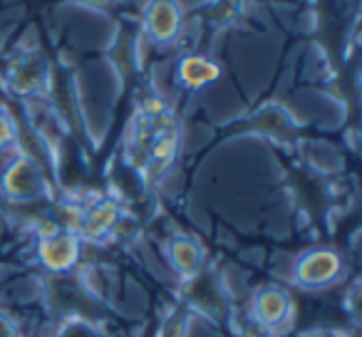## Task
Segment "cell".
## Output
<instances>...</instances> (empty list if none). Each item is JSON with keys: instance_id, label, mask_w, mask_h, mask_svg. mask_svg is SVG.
<instances>
[{"instance_id": "obj_7", "label": "cell", "mask_w": 362, "mask_h": 337, "mask_svg": "<svg viewBox=\"0 0 362 337\" xmlns=\"http://www.w3.org/2000/svg\"><path fill=\"white\" fill-rule=\"evenodd\" d=\"M221 77V67L202 55H189L179 65V80L187 87H204Z\"/></svg>"}, {"instance_id": "obj_6", "label": "cell", "mask_w": 362, "mask_h": 337, "mask_svg": "<svg viewBox=\"0 0 362 337\" xmlns=\"http://www.w3.org/2000/svg\"><path fill=\"white\" fill-rule=\"evenodd\" d=\"M169 258L181 276H197V273L202 271L204 251L197 241H192V238L176 236L169 246Z\"/></svg>"}, {"instance_id": "obj_5", "label": "cell", "mask_w": 362, "mask_h": 337, "mask_svg": "<svg viewBox=\"0 0 362 337\" xmlns=\"http://www.w3.org/2000/svg\"><path fill=\"white\" fill-rule=\"evenodd\" d=\"M181 13L171 3H151L146 8V35L156 42H171L179 35Z\"/></svg>"}, {"instance_id": "obj_10", "label": "cell", "mask_w": 362, "mask_h": 337, "mask_svg": "<svg viewBox=\"0 0 362 337\" xmlns=\"http://www.w3.org/2000/svg\"><path fill=\"white\" fill-rule=\"evenodd\" d=\"M13 136H16V126H13L11 117H8L6 112L0 110V149L11 144Z\"/></svg>"}, {"instance_id": "obj_8", "label": "cell", "mask_w": 362, "mask_h": 337, "mask_svg": "<svg viewBox=\"0 0 362 337\" xmlns=\"http://www.w3.org/2000/svg\"><path fill=\"white\" fill-rule=\"evenodd\" d=\"M117 218H119V208L112 201H97L95 206H90L82 213V233L87 238H97L102 233H107L110 228H115Z\"/></svg>"}, {"instance_id": "obj_11", "label": "cell", "mask_w": 362, "mask_h": 337, "mask_svg": "<svg viewBox=\"0 0 362 337\" xmlns=\"http://www.w3.org/2000/svg\"><path fill=\"white\" fill-rule=\"evenodd\" d=\"M0 337H18L16 325L11 322V317H6L0 312Z\"/></svg>"}, {"instance_id": "obj_2", "label": "cell", "mask_w": 362, "mask_h": 337, "mask_svg": "<svg viewBox=\"0 0 362 337\" xmlns=\"http://www.w3.org/2000/svg\"><path fill=\"white\" fill-rule=\"evenodd\" d=\"M3 194L16 201H33L40 196L42 187H45V177H42L40 166L28 156H18L3 169Z\"/></svg>"}, {"instance_id": "obj_1", "label": "cell", "mask_w": 362, "mask_h": 337, "mask_svg": "<svg viewBox=\"0 0 362 337\" xmlns=\"http://www.w3.org/2000/svg\"><path fill=\"white\" fill-rule=\"evenodd\" d=\"M342 273V261L335 251L330 248H317V251H308L300 258H296L293 266V280L298 285L308 288V290H317L330 283H335Z\"/></svg>"}, {"instance_id": "obj_3", "label": "cell", "mask_w": 362, "mask_h": 337, "mask_svg": "<svg viewBox=\"0 0 362 337\" xmlns=\"http://www.w3.org/2000/svg\"><path fill=\"white\" fill-rule=\"evenodd\" d=\"M291 297L281 288H261L253 295V320L263 330H278L283 322L291 320Z\"/></svg>"}, {"instance_id": "obj_9", "label": "cell", "mask_w": 362, "mask_h": 337, "mask_svg": "<svg viewBox=\"0 0 362 337\" xmlns=\"http://www.w3.org/2000/svg\"><path fill=\"white\" fill-rule=\"evenodd\" d=\"M45 65H42L40 60H25L21 65V70L13 72V87H16L18 92H35L40 90L42 85H45Z\"/></svg>"}, {"instance_id": "obj_4", "label": "cell", "mask_w": 362, "mask_h": 337, "mask_svg": "<svg viewBox=\"0 0 362 337\" xmlns=\"http://www.w3.org/2000/svg\"><path fill=\"white\" fill-rule=\"evenodd\" d=\"M37 253H40V261L47 271L65 273L80 258V241L72 233H57V236L42 238L40 246H37Z\"/></svg>"}]
</instances>
